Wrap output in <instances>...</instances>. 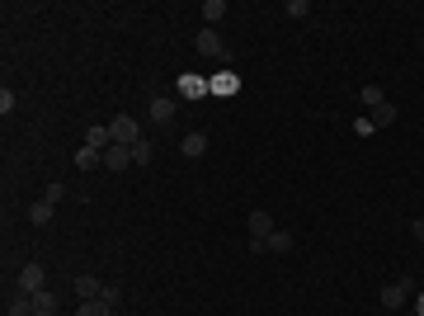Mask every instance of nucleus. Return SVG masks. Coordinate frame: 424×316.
<instances>
[{"instance_id":"obj_1","label":"nucleus","mask_w":424,"mask_h":316,"mask_svg":"<svg viewBox=\"0 0 424 316\" xmlns=\"http://www.w3.org/2000/svg\"><path fill=\"white\" fill-rule=\"evenodd\" d=\"M245 227H250V250H255V255H264V250H269V236L278 232V227H273V217L255 208L250 217H245Z\"/></svg>"},{"instance_id":"obj_2","label":"nucleus","mask_w":424,"mask_h":316,"mask_svg":"<svg viewBox=\"0 0 424 316\" xmlns=\"http://www.w3.org/2000/svg\"><path fill=\"white\" fill-rule=\"evenodd\" d=\"M203 95H212V90H208V76H193V71H184V76L175 80V100H203Z\"/></svg>"},{"instance_id":"obj_3","label":"nucleus","mask_w":424,"mask_h":316,"mask_svg":"<svg viewBox=\"0 0 424 316\" xmlns=\"http://www.w3.org/2000/svg\"><path fill=\"white\" fill-rule=\"evenodd\" d=\"M108 132H113V142H123V147H137V142H142V123L128 118V113H118V118L108 123Z\"/></svg>"},{"instance_id":"obj_4","label":"nucleus","mask_w":424,"mask_h":316,"mask_svg":"<svg viewBox=\"0 0 424 316\" xmlns=\"http://www.w3.org/2000/svg\"><path fill=\"white\" fill-rule=\"evenodd\" d=\"M410 292H415V284H410V279H392V284L382 288V307H387V312H401Z\"/></svg>"},{"instance_id":"obj_5","label":"nucleus","mask_w":424,"mask_h":316,"mask_svg":"<svg viewBox=\"0 0 424 316\" xmlns=\"http://www.w3.org/2000/svg\"><path fill=\"white\" fill-rule=\"evenodd\" d=\"M15 284H19V292H38V288H48V274H43V264H38V260H28L24 269H19Z\"/></svg>"},{"instance_id":"obj_6","label":"nucleus","mask_w":424,"mask_h":316,"mask_svg":"<svg viewBox=\"0 0 424 316\" xmlns=\"http://www.w3.org/2000/svg\"><path fill=\"white\" fill-rule=\"evenodd\" d=\"M146 113H151V123H175V113H180V100H175V95H156Z\"/></svg>"},{"instance_id":"obj_7","label":"nucleus","mask_w":424,"mask_h":316,"mask_svg":"<svg viewBox=\"0 0 424 316\" xmlns=\"http://www.w3.org/2000/svg\"><path fill=\"white\" fill-rule=\"evenodd\" d=\"M208 90H212V95H236L240 76L231 71V66H222V71H212V76H208Z\"/></svg>"},{"instance_id":"obj_8","label":"nucleus","mask_w":424,"mask_h":316,"mask_svg":"<svg viewBox=\"0 0 424 316\" xmlns=\"http://www.w3.org/2000/svg\"><path fill=\"white\" fill-rule=\"evenodd\" d=\"M133 165V147H123V142H113L104 151V170H128Z\"/></svg>"},{"instance_id":"obj_9","label":"nucleus","mask_w":424,"mask_h":316,"mask_svg":"<svg viewBox=\"0 0 424 316\" xmlns=\"http://www.w3.org/2000/svg\"><path fill=\"white\" fill-rule=\"evenodd\" d=\"M180 151H184L189 160L208 156V132H184V142H180Z\"/></svg>"},{"instance_id":"obj_10","label":"nucleus","mask_w":424,"mask_h":316,"mask_svg":"<svg viewBox=\"0 0 424 316\" xmlns=\"http://www.w3.org/2000/svg\"><path fill=\"white\" fill-rule=\"evenodd\" d=\"M193 48H198L203 57H222V38H217V28H198Z\"/></svg>"},{"instance_id":"obj_11","label":"nucleus","mask_w":424,"mask_h":316,"mask_svg":"<svg viewBox=\"0 0 424 316\" xmlns=\"http://www.w3.org/2000/svg\"><path fill=\"white\" fill-rule=\"evenodd\" d=\"M33 297V316H57V292L52 288H38V292H28Z\"/></svg>"},{"instance_id":"obj_12","label":"nucleus","mask_w":424,"mask_h":316,"mask_svg":"<svg viewBox=\"0 0 424 316\" xmlns=\"http://www.w3.org/2000/svg\"><path fill=\"white\" fill-rule=\"evenodd\" d=\"M368 118H372V128H392V123H396V104H392V100H382V104L368 109Z\"/></svg>"},{"instance_id":"obj_13","label":"nucleus","mask_w":424,"mask_h":316,"mask_svg":"<svg viewBox=\"0 0 424 316\" xmlns=\"http://www.w3.org/2000/svg\"><path fill=\"white\" fill-rule=\"evenodd\" d=\"M76 292H80V302H90V297H99V292H104V284H99L95 274H80V279H76Z\"/></svg>"},{"instance_id":"obj_14","label":"nucleus","mask_w":424,"mask_h":316,"mask_svg":"<svg viewBox=\"0 0 424 316\" xmlns=\"http://www.w3.org/2000/svg\"><path fill=\"white\" fill-rule=\"evenodd\" d=\"M99 165H104V151H95V147L76 151V170H99Z\"/></svg>"},{"instance_id":"obj_15","label":"nucleus","mask_w":424,"mask_h":316,"mask_svg":"<svg viewBox=\"0 0 424 316\" xmlns=\"http://www.w3.org/2000/svg\"><path fill=\"white\" fill-rule=\"evenodd\" d=\"M76 316H118V307H108L104 297H90V302H80Z\"/></svg>"},{"instance_id":"obj_16","label":"nucleus","mask_w":424,"mask_h":316,"mask_svg":"<svg viewBox=\"0 0 424 316\" xmlns=\"http://www.w3.org/2000/svg\"><path fill=\"white\" fill-rule=\"evenodd\" d=\"M52 212H57V203L43 198V203H33V208H28V222H33V227H48V222H52Z\"/></svg>"},{"instance_id":"obj_17","label":"nucleus","mask_w":424,"mask_h":316,"mask_svg":"<svg viewBox=\"0 0 424 316\" xmlns=\"http://www.w3.org/2000/svg\"><path fill=\"white\" fill-rule=\"evenodd\" d=\"M198 15H203L208 24H222V19H227V0H203V10H198Z\"/></svg>"},{"instance_id":"obj_18","label":"nucleus","mask_w":424,"mask_h":316,"mask_svg":"<svg viewBox=\"0 0 424 316\" xmlns=\"http://www.w3.org/2000/svg\"><path fill=\"white\" fill-rule=\"evenodd\" d=\"M10 316H33V297H28V292H15V302H10Z\"/></svg>"},{"instance_id":"obj_19","label":"nucleus","mask_w":424,"mask_h":316,"mask_svg":"<svg viewBox=\"0 0 424 316\" xmlns=\"http://www.w3.org/2000/svg\"><path fill=\"white\" fill-rule=\"evenodd\" d=\"M151 156H156V151H151V142L142 137V142L133 147V165H151Z\"/></svg>"},{"instance_id":"obj_20","label":"nucleus","mask_w":424,"mask_h":316,"mask_svg":"<svg viewBox=\"0 0 424 316\" xmlns=\"http://www.w3.org/2000/svg\"><path fill=\"white\" fill-rule=\"evenodd\" d=\"M358 95H363V109H372V104H382V100H387V95H382V85H363Z\"/></svg>"},{"instance_id":"obj_21","label":"nucleus","mask_w":424,"mask_h":316,"mask_svg":"<svg viewBox=\"0 0 424 316\" xmlns=\"http://www.w3.org/2000/svg\"><path fill=\"white\" fill-rule=\"evenodd\" d=\"M269 250H278V255L292 250V236H288V232H273V236H269Z\"/></svg>"},{"instance_id":"obj_22","label":"nucleus","mask_w":424,"mask_h":316,"mask_svg":"<svg viewBox=\"0 0 424 316\" xmlns=\"http://www.w3.org/2000/svg\"><path fill=\"white\" fill-rule=\"evenodd\" d=\"M372 132H377V128H372V118H368V113H358V118H354V137H372Z\"/></svg>"},{"instance_id":"obj_23","label":"nucleus","mask_w":424,"mask_h":316,"mask_svg":"<svg viewBox=\"0 0 424 316\" xmlns=\"http://www.w3.org/2000/svg\"><path fill=\"white\" fill-rule=\"evenodd\" d=\"M283 15H288V19H307V0H288Z\"/></svg>"},{"instance_id":"obj_24","label":"nucleus","mask_w":424,"mask_h":316,"mask_svg":"<svg viewBox=\"0 0 424 316\" xmlns=\"http://www.w3.org/2000/svg\"><path fill=\"white\" fill-rule=\"evenodd\" d=\"M99 297H104L108 307H118V302H123V288H118V284H104V292H99Z\"/></svg>"},{"instance_id":"obj_25","label":"nucleus","mask_w":424,"mask_h":316,"mask_svg":"<svg viewBox=\"0 0 424 316\" xmlns=\"http://www.w3.org/2000/svg\"><path fill=\"white\" fill-rule=\"evenodd\" d=\"M61 194H66V185H61V180H52V185H48V194H43V198H48V203H57Z\"/></svg>"},{"instance_id":"obj_26","label":"nucleus","mask_w":424,"mask_h":316,"mask_svg":"<svg viewBox=\"0 0 424 316\" xmlns=\"http://www.w3.org/2000/svg\"><path fill=\"white\" fill-rule=\"evenodd\" d=\"M410 232H415V241H424V217H415V222H410Z\"/></svg>"},{"instance_id":"obj_27","label":"nucleus","mask_w":424,"mask_h":316,"mask_svg":"<svg viewBox=\"0 0 424 316\" xmlns=\"http://www.w3.org/2000/svg\"><path fill=\"white\" fill-rule=\"evenodd\" d=\"M415 316H424V292H415Z\"/></svg>"}]
</instances>
